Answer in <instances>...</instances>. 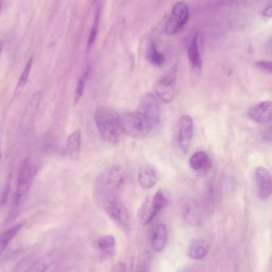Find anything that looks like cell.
Listing matches in <instances>:
<instances>
[{
    "mask_svg": "<svg viewBox=\"0 0 272 272\" xmlns=\"http://www.w3.org/2000/svg\"><path fill=\"white\" fill-rule=\"evenodd\" d=\"M94 119L99 132L107 143L115 144L124 133L123 117L108 106H100L94 113Z\"/></svg>",
    "mask_w": 272,
    "mask_h": 272,
    "instance_id": "obj_1",
    "label": "cell"
},
{
    "mask_svg": "<svg viewBox=\"0 0 272 272\" xmlns=\"http://www.w3.org/2000/svg\"><path fill=\"white\" fill-rule=\"evenodd\" d=\"M36 172V167L29 159L26 158L22 161L18 172L16 191L7 219L8 222L13 220L17 216L24 202Z\"/></svg>",
    "mask_w": 272,
    "mask_h": 272,
    "instance_id": "obj_2",
    "label": "cell"
},
{
    "mask_svg": "<svg viewBox=\"0 0 272 272\" xmlns=\"http://www.w3.org/2000/svg\"><path fill=\"white\" fill-rule=\"evenodd\" d=\"M126 173L122 168L114 166L101 173L96 180L94 190L98 192L116 195L124 187Z\"/></svg>",
    "mask_w": 272,
    "mask_h": 272,
    "instance_id": "obj_3",
    "label": "cell"
},
{
    "mask_svg": "<svg viewBox=\"0 0 272 272\" xmlns=\"http://www.w3.org/2000/svg\"><path fill=\"white\" fill-rule=\"evenodd\" d=\"M137 113L153 129L159 124L161 111L159 102L153 94L147 93L141 99Z\"/></svg>",
    "mask_w": 272,
    "mask_h": 272,
    "instance_id": "obj_4",
    "label": "cell"
},
{
    "mask_svg": "<svg viewBox=\"0 0 272 272\" xmlns=\"http://www.w3.org/2000/svg\"><path fill=\"white\" fill-rule=\"evenodd\" d=\"M123 124L124 134L133 138H144L153 129L136 111L123 117Z\"/></svg>",
    "mask_w": 272,
    "mask_h": 272,
    "instance_id": "obj_5",
    "label": "cell"
},
{
    "mask_svg": "<svg viewBox=\"0 0 272 272\" xmlns=\"http://www.w3.org/2000/svg\"><path fill=\"white\" fill-rule=\"evenodd\" d=\"M189 18V9L184 2L177 3L173 6L165 25V32L174 35L179 33L186 24Z\"/></svg>",
    "mask_w": 272,
    "mask_h": 272,
    "instance_id": "obj_6",
    "label": "cell"
},
{
    "mask_svg": "<svg viewBox=\"0 0 272 272\" xmlns=\"http://www.w3.org/2000/svg\"><path fill=\"white\" fill-rule=\"evenodd\" d=\"M103 209L106 214L125 232L129 229V216L128 210L117 198L110 201Z\"/></svg>",
    "mask_w": 272,
    "mask_h": 272,
    "instance_id": "obj_7",
    "label": "cell"
},
{
    "mask_svg": "<svg viewBox=\"0 0 272 272\" xmlns=\"http://www.w3.org/2000/svg\"><path fill=\"white\" fill-rule=\"evenodd\" d=\"M172 70L158 81L156 92L157 96L164 103H169L173 101L175 95V74Z\"/></svg>",
    "mask_w": 272,
    "mask_h": 272,
    "instance_id": "obj_8",
    "label": "cell"
},
{
    "mask_svg": "<svg viewBox=\"0 0 272 272\" xmlns=\"http://www.w3.org/2000/svg\"><path fill=\"white\" fill-rule=\"evenodd\" d=\"M194 123L189 115L182 116L179 123V143L182 152H188L193 137Z\"/></svg>",
    "mask_w": 272,
    "mask_h": 272,
    "instance_id": "obj_9",
    "label": "cell"
},
{
    "mask_svg": "<svg viewBox=\"0 0 272 272\" xmlns=\"http://www.w3.org/2000/svg\"><path fill=\"white\" fill-rule=\"evenodd\" d=\"M255 179L259 197L263 200L267 199L272 194V176L269 172L264 167H258Z\"/></svg>",
    "mask_w": 272,
    "mask_h": 272,
    "instance_id": "obj_10",
    "label": "cell"
},
{
    "mask_svg": "<svg viewBox=\"0 0 272 272\" xmlns=\"http://www.w3.org/2000/svg\"><path fill=\"white\" fill-rule=\"evenodd\" d=\"M250 119L258 124H266L272 122V102L259 103L248 112Z\"/></svg>",
    "mask_w": 272,
    "mask_h": 272,
    "instance_id": "obj_11",
    "label": "cell"
},
{
    "mask_svg": "<svg viewBox=\"0 0 272 272\" xmlns=\"http://www.w3.org/2000/svg\"><path fill=\"white\" fill-rule=\"evenodd\" d=\"M191 168L197 171L198 176L200 178L206 176L209 172L212 163L207 154L204 151L196 152L190 159Z\"/></svg>",
    "mask_w": 272,
    "mask_h": 272,
    "instance_id": "obj_12",
    "label": "cell"
},
{
    "mask_svg": "<svg viewBox=\"0 0 272 272\" xmlns=\"http://www.w3.org/2000/svg\"><path fill=\"white\" fill-rule=\"evenodd\" d=\"M138 179L141 187L144 189H149L155 186L158 180V172L155 165H143L139 171Z\"/></svg>",
    "mask_w": 272,
    "mask_h": 272,
    "instance_id": "obj_13",
    "label": "cell"
},
{
    "mask_svg": "<svg viewBox=\"0 0 272 272\" xmlns=\"http://www.w3.org/2000/svg\"><path fill=\"white\" fill-rule=\"evenodd\" d=\"M96 246L102 259H109L115 253V239L112 235H103L97 239Z\"/></svg>",
    "mask_w": 272,
    "mask_h": 272,
    "instance_id": "obj_14",
    "label": "cell"
},
{
    "mask_svg": "<svg viewBox=\"0 0 272 272\" xmlns=\"http://www.w3.org/2000/svg\"><path fill=\"white\" fill-rule=\"evenodd\" d=\"M208 250V244L205 240L194 239L189 243L187 255L192 259L201 260L207 255Z\"/></svg>",
    "mask_w": 272,
    "mask_h": 272,
    "instance_id": "obj_15",
    "label": "cell"
},
{
    "mask_svg": "<svg viewBox=\"0 0 272 272\" xmlns=\"http://www.w3.org/2000/svg\"><path fill=\"white\" fill-rule=\"evenodd\" d=\"M188 57L189 63L194 69L198 70L202 68L203 62L200 52L199 38L197 34L194 35L189 44Z\"/></svg>",
    "mask_w": 272,
    "mask_h": 272,
    "instance_id": "obj_16",
    "label": "cell"
},
{
    "mask_svg": "<svg viewBox=\"0 0 272 272\" xmlns=\"http://www.w3.org/2000/svg\"><path fill=\"white\" fill-rule=\"evenodd\" d=\"M158 212L152 198L146 199L138 210V216L140 223L142 225H147L156 217Z\"/></svg>",
    "mask_w": 272,
    "mask_h": 272,
    "instance_id": "obj_17",
    "label": "cell"
},
{
    "mask_svg": "<svg viewBox=\"0 0 272 272\" xmlns=\"http://www.w3.org/2000/svg\"><path fill=\"white\" fill-rule=\"evenodd\" d=\"M81 133L76 130L68 137L67 150L71 160L76 161L80 157L81 148Z\"/></svg>",
    "mask_w": 272,
    "mask_h": 272,
    "instance_id": "obj_18",
    "label": "cell"
},
{
    "mask_svg": "<svg viewBox=\"0 0 272 272\" xmlns=\"http://www.w3.org/2000/svg\"><path fill=\"white\" fill-rule=\"evenodd\" d=\"M168 236V228L166 225L164 224H160L153 236L152 241L153 250L158 253L162 252L167 245Z\"/></svg>",
    "mask_w": 272,
    "mask_h": 272,
    "instance_id": "obj_19",
    "label": "cell"
},
{
    "mask_svg": "<svg viewBox=\"0 0 272 272\" xmlns=\"http://www.w3.org/2000/svg\"><path fill=\"white\" fill-rule=\"evenodd\" d=\"M183 215L187 222L194 225L200 222V209L196 201L189 199L185 203L183 207Z\"/></svg>",
    "mask_w": 272,
    "mask_h": 272,
    "instance_id": "obj_20",
    "label": "cell"
},
{
    "mask_svg": "<svg viewBox=\"0 0 272 272\" xmlns=\"http://www.w3.org/2000/svg\"><path fill=\"white\" fill-rule=\"evenodd\" d=\"M23 226L22 223H18L8 228L2 233L1 240H0V251H1L2 254L6 250L8 246L21 230Z\"/></svg>",
    "mask_w": 272,
    "mask_h": 272,
    "instance_id": "obj_21",
    "label": "cell"
},
{
    "mask_svg": "<svg viewBox=\"0 0 272 272\" xmlns=\"http://www.w3.org/2000/svg\"><path fill=\"white\" fill-rule=\"evenodd\" d=\"M147 58L150 64L157 67H162L165 63V57L158 49L156 44L152 43L147 51Z\"/></svg>",
    "mask_w": 272,
    "mask_h": 272,
    "instance_id": "obj_22",
    "label": "cell"
},
{
    "mask_svg": "<svg viewBox=\"0 0 272 272\" xmlns=\"http://www.w3.org/2000/svg\"><path fill=\"white\" fill-rule=\"evenodd\" d=\"M54 261L53 254L47 255L38 260L25 272H44Z\"/></svg>",
    "mask_w": 272,
    "mask_h": 272,
    "instance_id": "obj_23",
    "label": "cell"
},
{
    "mask_svg": "<svg viewBox=\"0 0 272 272\" xmlns=\"http://www.w3.org/2000/svg\"><path fill=\"white\" fill-rule=\"evenodd\" d=\"M150 261V254L148 252L143 253L139 258L134 272H148Z\"/></svg>",
    "mask_w": 272,
    "mask_h": 272,
    "instance_id": "obj_24",
    "label": "cell"
},
{
    "mask_svg": "<svg viewBox=\"0 0 272 272\" xmlns=\"http://www.w3.org/2000/svg\"><path fill=\"white\" fill-rule=\"evenodd\" d=\"M152 200L154 204H155L159 211L166 206L168 204V200L165 196L161 189H159L155 196L152 198Z\"/></svg>",
    "mask_w": 272,
    "mask_h": 272,
    "instance_id": "obj_25",
    "label": "cell"
},
{
    "mask_svg": "<svg viewBox=\"0 0 272 272\" xmlns=\"http://www.w3.org/2000/svg\"><path fill=\"white\" fill-rule=\"evenodd\" d=\"M90 68L89 67L86 69L83 75H82L78 80L75 93L76 102H77L80 99L82 94H83L85 87V82L88 76Z\"/></svg>",
    "mask_w": 272,
    "mask_h": 272,
    "instance_id": "obj_26",
    "label": "cell"
},
{
    "mask_svg": "<svg viewBox=\"0 0 272 272\" xmlns=\"http://www.w3.org/2000/svg\"><path fill=\"white\" fill-rule=\"evenodd\" d=\"M33 62V56H32L28 59V61L23 69V72L19 78L18 85L19 87H22L25 85L29 77V73L32 69Z\"/></svg>",
    "mask_w": 272,
    "mask_h": 272,
    "instance_id": "obj_27",
    "label": "cell"
},
{
    "mask_svg": "<svg viewBox=\"0 0 272 272\" xmlns=\"http://www.w3.org/2000/svg\"><path fill=\"white\" fill-rule=\"evenodd\" d=\"M11 175L10 174L8 176V178L5 184V186L2 196L1 205L2 206L6 205L7 202L8 197L10 194L11 190Z\"/></svg>",
    "mask_w": 272,
    "mask_h": 272,
    "instance_id": "obj_28",
    "label": "cell"
},
{
    "mask_svg": "<svg viewBox=\"0 0 272 272\" xmlns=\"http://www.w3.org/2000/svg\"><path fill=\"white\" fill-rule=\"evenodd\" d=\"M99 23L94 22V25L91 29L88 40V46L90 47L96 41L98 34V26Z\"/></svg>",
    "mask_w": 272,
    "mask_h": 272,
    "instance_id": "obj_29",
    "label": "cell"
},
{
    "mask_svg": "<svg viewBox=\"0 0 272 272\" xmlns=\"http://www.w3.org/2000/svg\"><path fill=\"white\" fill-rule=\"evenodd\" d=\"M256 66L258 68L272 74V62L266 61H258L256 63Z\"/></svg>",
    "mask_w": 272,
    "mask_h": 272,
    "instance_id": "obj_30",
    "label": "cell"
},
{
    "mask_svg": "<svg viewBox=\"0 0 272 272\" xmlns=\"http://www.w3.org/2000/svg\"><path fill=\"white\" fill-rule=\"evenodd\" d=\"M112 272H127V266L125 263L119 262L112 267Z\"/></svg>",
    "mask_w": 272,
    "mask_h": 272,
    "instance_id": "obj_31",
    "label": "cell"
},
{
    "mask_svg": "<svg viewBox=\"0 0 272 272\" xmlns=\"http://www.w3.org/2000/svg\"><path fill=\"white\" fill-rule=\"evenodd\" d=\"M263 138L265 141L272 143V127L265 133Z\"/></svg>",
    "mask_w": 272,
    "mask_h": 272,
    "instance_id": "obj_32",
    "label": "cell"
},
{
    "mask_svg": "<svg viewBox=\"0 0 272 272\" xmlns=\"http://www.w3.org/2000/svg\"><path fill=\"white\" fill-rule=\"evenodd\" d=\"M262 14L264 17H272V5L263 10Z\"/></svg>",
    "mask_w": 272,
    "mask_h": 272,
    "instance_id": "obj_33",
    "label": "cell"
}]
</instances>
